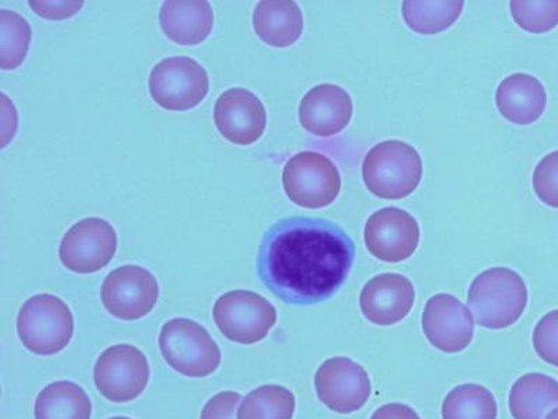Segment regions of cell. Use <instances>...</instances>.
<instances>
[{"label":"cell","instance_id":"obj_11","mask_svg":"<svg viewBox=\"0 0 558 419\" xmlns=\"http://www.w3.org/2000/svg\"><path fill=\"white\" fill-rule=\"evenodd\" d=\"M159 298L156 276L148 269L126 266L114 269L105 278L101 301L112 317L137 321L148 316Z\"/></svg>","mask_w":558,"mask_h":419},{"label":"cell","instance_id":"obj_16","mask_svg":"<svg viewBox=\"0 0 558 419\" xmlns=\"http://www.w3.org/2000/svg\"><path fill=\"white\" fill-rule=\"evenodd\" d=\"M415 296L410 279L398 273H383L366 283L359 303L368 322L392 326L410 316Z\"/></svg>","mask_w":558,"mask_h":419},{"label":"cell","instance_id":"obj_34","mask_svg":"<svg viewBox=\"0 0 558 419\" xmlns=\"http://www.w3.org/2000/svg\"><path fill=\"white\" fill-rule=\"evenodd\" d=\"M111 419H131V418H126V417H114V418H111Z\"/></svg>","mask_w":558,"mask_h":419},{"label":"cell","instance_id":"obj_12","mask_svg":"<svg viewBox=\"0 0 558 419\" xmlns=\"http://www.w3.org/2000/svg\"><path fill=\"white\" fill-rule=\"evenodd\" d=\"M314 385L324 406L338 414L361 410L372 396V382L366 369L347 357L324 361L317 369Z\"/></svg>","mask_w":558,"mask_h":419},{"label":"cell","instance_id":"obj_27","mask_svg":"<svg viewBox=\"0 0 558 419\" xmlns=\"http://www.w3.org/2000/svg\"><path fill=\"white\" fill-rule=\"evenodd\" d=\"M510 9L523 32L545 34L558 26V0H512Z\"/></svg>","mask_w":558,"mask_h":419},{"label":"cell","instance_id":"obj_28","mask_svg":"<svg viewBox=\"0 0 558 419\" xmlns=\"http://www.w3.org/2000/svg\"><path fill=\"white\" fill-rule=\"evenodd\" d=\"M533 189L545 206L558 209V151L542 159L533 172Z\"/></svg>","mask_w":558,"mask_h":419},{"label":"cell","instance_id":"obj_24","mask_svg":"<svg viewBox=\"0 0 558 419\" xmlns=\"http://www.w3.org/2000/svg\"><path fill=\"white\" fill-rule=\"evenodd\" d=\"M295 408V394L283 386L266 385L244 397L238 419H292Z\"/></svg>","mask_w":558,"mask_h":419},{"label":"cell","instance_id":"obj_17","mask_svg":"<svg viewBox=\"0 0 558 419\" xmlns=\"http://www.w3.org/2000/svg\"><path fill=\"white\" fill-rule=\"evenodd\" d=\"M352 98L345 89L333 84H320L303 97L299 107L302 127L313 136H337L351 123Z\"/></svg>","mask_w":558,"mask_h":419},{"label":"cell","instance_id":"obj_30","mask_svg":"<svg viewBox=\"0 0 558 419\" xmlns=\"http://www.w3.org/2000/svg\"><path fill=\"white\" fill-rule=\"evenodd\" d=\"M242 396L236 392H221L209 398L201 419H236Z\"/></svg>","mask_w":558,"mask_h":419},{"label":"cell","instance_id":"obj_23","mask_svg":"<svg viewBox=\"0 0 558 419\" xmlns=\"http://www.w3.org/2000/svg\"><path fill=\"white\" fill-rule=\"evenodd\" d=\"M462 0H407L402 3L403 20L412 32L436 35L446 32L460 19Z\"/></svg>","mask_w":558,"mask_h":419},{"label":"cell","instance_id":"obj_14","mask_svg":"<svg viewBox=\"0 0 558 419\" xmlns=\"http://www.w3.org/2000/svg\"><path fill=\"white\" fill-rule=\"evenodd\" d=\"M470 308L451 294H436L423 309L422 326L427 341L438 350L456 354L470 347L475 332Z\"/></svg>","mask_w":558,"mask_h":419},{"label":"cell","instance_id":"obj_31","mask_svg":"<svg viewBox=\"0 0 558 419\" xmlns=\"http://www.w3.org/2000/svg\"><path fill=\"white\" fill-rule=\"evenodd\" d=\"M38 16L47 20H66L78 13L84 2H29Z\"/></svg>","mask_w":558,"mask_h":419},{"label":"cell","instance_id":"obj_15","mask_svg":"<svg viewBox=\"0 0 558 419\" xmlns=\"http://www.w3.org/2000/svg\"><path fill=\"white\" fill-rule=\"evenodd\" d=\"M219 134L236 146H252L263 137L267 113L260 99L244 88H232L219 95L214 109Z\"/></svg>","mask_w":558,"mask_h":419},{"label":"cell","instance_id":"obj_8","mask_svg":"<svg viewBox=\"0 0 558 419\" xmlns=\"http://www.w3.org/2000/svg\"><path fill=\"white\" fill-rule=\"evenodd\" d=\"M219 331L233 343L256 344L277 323V309L260 294L233 291L222 294L213 309Z\"/></svg>","mask_w":558,"mask_h":419},{"label":"cell","instance_id":"obj_25","mask_svg":"<svg viewBox=\"0 0 558 419\" xmlns=\"http://www.w3.org/2000/svg\"><path fill=\"white\" fill-rule=\"evenodd\" d=\"M441 414L442 419H497V403L485 386L466 383L447 394Z\"/></svg>","mask_w":558,"mask_h":419},{"label":"cell","instance_id":"obj_18","mask_svg":"<svg viewBox=\"0 0 558 419\" xmlns=\"http://www.w3.org/2000/svg\"><path fill=\"white\" fill-rule=\"evenodd\" d=\"M496 104L498 112L508 122L518 126H530L536 123L546 111V88L541 79L531 74H511L498 86Z\"/></svg>","mask_w":558,"mask_h":419},{"label":"cell","instance_id":"obj_29","mask_svg":"<svg viewBox=\"0 0 558 419\" xmlns=\"http://www.w3.org/2000/svg\"><path fill=\"white\" fill-rule=\"evenodd\" d=\"M533 348L539 358L558 368V309L546 313L533 331Z\"/></svg>","mask_w":558,"mask_h":419},{"label":"cell","instance_id":"obj_4","mask_svg":"<svg viewBox=\"0 0 558 419\" xmlns=\"http://www.w3.org/2000/svg\"><path fill=\"white\" fill-rule=\"evenodd\" d=\"M74 333L72 311L62 298L37 294L20 308L17 334L23 346L37 356H54L68 347Z\"/></svg>","mask_w":558,"mask_h":419},{"label":"cell","instance_id":"obj_2","mask_svg":"<svg viewBox=\"0 0 558 419\" xmlns=\"http://www.w3.org/2000/svg\"><path fill=\"white\" fill-rule=\"evenodd\" d=\"M527 287L520 273L508 268L487 269L472 282L468 308L477 325L500 331L525 312Z\"/></svg>","mask_w":558,"mask_h":419},{"label":"cell","instance_id":"obj_9","mask_svg":"<svg viewBox=\"0 0 558 419\" xmlns=\"http://www.w3.org/2000/svg\"><path fill=\"white\" fill-rule=\"evenodd\" d=\"M149 366L137 347L118 344L107 348L94 368L97 391L112 403H129L146 391Z\"/></svg>","mask_w":558,"mask_h":419},{"label":"cell","instance_id":"obj_33","mask_svg":"<svg viewBox=\"0 0 558 419\" xmlns=\"http://www.w3.org/2000/svg\"><path fill=\"white\" fill-rule=\"evenodd\" d=\"M546 419H558V407L555 408L551 412H549V416L546 417Z\"/></svg>","mask_w":558,"mask_h":419},{"label":"cell","instance_id":"obj_10","mask_svg":"<svg viewBox=\"0 0 558 419\" xmlns=\"http://www.w3.org/2000/svg\"><path fill=\"white\" fill-rule=\"evenodd\" d=\"M117 249L118 236L112 224L101 218H87L64 234L59 258L69 271L89 274L108 267Z\"/></svg>","mask_w":558,"mask_h":419},{"label":"cell","instance_id":"obj_20","mask_svg":"<svg viewBox=\"0 0 558 419\" xmlns=\"http://www.w3.org/2000/svg\"><path fill=\"white\" fill-rule=\"evenodd\" d=\"M303 14L292 0H263L253 13L254 32L272 48H288L302 37Z\"/></svg>","mask_w":558,"mask_h":419},{"label":"cell","instance_id":"obj_22","mask_svg":"<svg viewBox=\"0 0 558 419\" xmlns=\"http://www.w3.org/2000/svg\"><path fill=\"white\" fill-rule=\"evenodd\" d=\"M92 400L83 387L69 381L51 383L35 400V419H89Z\"/></svg>","mask_w":558,"mask_h":419},{"label":"cell","instance_id":"obj_13","mask_svg":"<svg viewBox=\"0 0 558 419\" xmlns=\"http://www.w3.org/2000/svg\"><path fill=\"white\" fill-rule=\"evenodd\" d=\"M421 239L416 219L400 208H383L367 219L365 244L380 261L398 263L415 254Z\"/></svg>","mask_w":558,"mask_h":419},{"label":"cell","instance_id":"obj_5","mask_svg":"<svg viewBox=\"0 0 558 419\" xmlns=\"http://www.w3.org/2000/svg\"><path fill=\"white\" fill-rule=\"evenodd\" d=\"M159 350L169 367L187 378L213 375L221 366V350L201 323L186 318L167 322L159 334Z\"/></svg>","mask_w":558,"mask_h":419},{"label":"cell","instance_id":"obj_19","mask_svg":"<svg viewBox=\"0 0 558 419\" xmlns=\"http://www.w3.org/2000/svg\"><path fill=\"white\" fill-rule=\"evenodd\" d=\"M159 26L172 42L196 47L213 32L211 4L206 0H168L159 12Z\"/></svg>","mask_w":558,"mask_h":419},{"label":"cell","instance_id":"obj_1","mask_svg":"<svg viewBox=\"0 0 558 419\" xmlns=\"http://www.w3.org/2000/svg\"><path fill=\"white\" fill-rule=\"evenodd\" d=\"M355 257V243L338 224L293 217L264 233L257 273L264 287L283 303L314 306L340 291Z\"/></svg>","mask_w":558,"mask_h":419},{"label":"cell","instance_id":"obj_3","mask_svg":"<svg viewBox=\"0 0 558 419\" xmlns=\"http://www.w3.org/2000/svg\"><path fill=\"white\" fill-rule=\"evenodd\" d=\"M362 173L368 192L376 197L402 199L410 197L421 184L423 162L410 144L391 139L367 152Z\"/></svg>","mask_w":558,"mask_h":419},{"label":"cell","instance_id":"obj_21","mask_svg":"<svg viewBox=\"0 0 558 419\" xmlns=\"http://www.w3.org/2000/svg\"><path fill=\"white\" fill-rule=\"evenodd\" d=\"M558 406V382L543 373H527L510 392V412L514 419H546Z\"/></svg>","mask_w":558,"mask_h":419},{"label":"cell","instance_id":"obj_32","mask_svg":"<svg viewBox=\"0 0 558 419\" xmlns=\"http://www.w3.org/2000/svg\"><path fill=\"white\" fill-rule=\"evenodd\" d=\"M371 419H421V417L407 404L391 403L377 408Z\"/></svg>","mask_w":558,"mask_h":419},{"label":"cell","instance_id":"obj_26","mask_svg":"<svg viewBox=\"0 0 558 419\" xmlns=\"http://www.w3.org/2000/svg\"><path fill=\"white\" fill-rule=\"evenodd\" d=\"M32 44V27L26 19L10 10H0V69L22 66Z\"/></svg>","mask_w":558,"mask_h":419},{"label":"cell","instance_id":"obj_7","mask_svg":"<svg viewBox=\"0 0 558 419\" xmlns=\"http://www.w3.org/2000/svg\"><path fill=\"white\" fill-rule=\"evenodd\" d=\"M283 189L298 207L320 209L340 196L341 176L326 155L299 152L289 159L282 173Z\"/></svg>","mask_w":558,"mask_h":419},{"label":"cell","instance_id":"obj_6","mask_svg":"<svg viewBox=\"0 0 558 419\" xmlns=\"http://www.w3.org/2000/svg\"><path fill=\"white\" fill-rule=\"evenodd\" d=\"M148 87L153 101L166 111L186 112L206 99L209 78L197 60L172 57L153 67Z\"/></svg>","mask_w":558,"mask_h":419}]
</instances>
